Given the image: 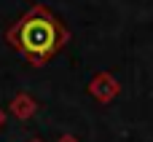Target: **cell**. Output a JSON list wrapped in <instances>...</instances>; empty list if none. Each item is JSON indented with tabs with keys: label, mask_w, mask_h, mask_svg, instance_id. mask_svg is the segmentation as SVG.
I'll return each mask as SVG.
<instances>
[{
	"label": "cell",
	"mask_w": 153,
	"mask_h": 142,
	"mask_svg": "<svg viewBox=\"0 0 153 142\" xmlns=\"http://www.w3.org/2000/svg\"><path fill=\"white\" fill-rule=\"evenodd\" d=\"M16 43L32 56H48L59 46V27L46 11H32L16 27Z\"/></svg>",
	"instance_id": "obj_1"
}]
</instances>
